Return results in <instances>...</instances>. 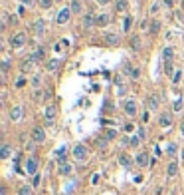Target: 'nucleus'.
Wrapping results in <instances>:
<instances>
[{
    "instance_id": "0eeeda50",
    "label": "nucleus",
    "mask_w": 184,
    "mask_h": 195,
    "mask_svg": "<svg viewBox=\"0 0 184 195\" xmlns=\"http://www.w3.org/2000/svg\"><path fill=\"white\" fill-rule=\"evenodd\" d=\"M69 16H71V8H62V10L57 12L55 22H57V24H65L67 20H69Z\"/></svg>"
},
{
    "instance_id": "49530a36",
    "label": "nucleus",
    "mask_w": 184,
    "mask_h": 195,
    "mask_svg": "<svg viewBox=\"0 0 184 195\" xmlns=\"http://www.w3.org/2000/svg\"><path fill=\"white\" fill-rule=\"evenodd\" d=\"M115 82H117V84H119V86H121V84L125 82V78H123V76H117V80H115Z\"/></svg>"
},
{
    "instance_id": "603ef678",
    "label": "nucleus",
    "mask_w": 184,
    "mask_h": 195,
    "mask_svg": "<svg viewBox=\"0 0 184 195\" xmlns=\"http://www.w3.org/2000/svg\"><path fill=\"white\" fill-rule=\"evenodd\" d=\"M164 2H166V4H168V6H172V0H164Z\"/></svg>"
},
{
    "instance_id": "9d476101",
    "label": "nucleus",
    "mask_w": 184,
    "mask_h": 195,
    "mask_svg": "<svg viewBox=\"0 0 184 195\" xmlns=\"http://www.w3.org/2000/svg\"><path fill=\"white\" fill-rule=\"evenodd\" d=\"M158 126L160 127H170L172 126V114H160V117H158Z\"/></svg>"
},
{
    "instance_id": "a211bd4d",
    "label": "nucleus",
    "mask_w": 184,
    "mask_h": 195,
    "mask_svg": "<svg viewBox=\"0 0 184 195\" xmlns=\"http://www.w3.org/2000/svg\"><path fill=\"white\" fill-rule=\"evenodd\" d=\"M32 30L36 32V34H44V30H46V22H44V20H38V22L32 26Z\"/></svg>"
},
{
    "instance_id": "ea45409f",
    "label": "nucleus",
    "mask_w": 184,
    "mask_h": 195,
    "mask_svg": "<svg viewBox=\"0 0 184 195\" xmlns=\"http://www.w3.org/2000/svg\"><path fill=\"white\" fill-rule=\"evenodd\" d=\"M8 68H10L8 62H2V74H8Z\"/></svg>"
},
{
    "instance_id": "2eb2a0df",
    "label": "nucleus",
    "mask_w": 184,
    "mask_h": 195,
    "mask_svg": "<svg viewBox=\"0 0 184 195\" xmlns=\"http://www.w3.org/2000/svg\"><path fill=\"white\" fill-rule=\"evenodd\" d=\"M176 173H178V163H176V161H170L168 167H166V175H168V177H176Z\"/></svg>"
},
{
    "instance_id": "412c9836",
    "label": "nucleus",
    "mask_w": 184,
    "mask_h": 195,
    "mask_svg": "<svg viewBox=\"0 0 184 195\" xmlns=\"http://www.w3.org/2000/svg\"><path fill=\"white\" fill-rule=\"evenodd\" d=\"M160 28H163V26H160V20H152V22H151V30H149V32L156 36L158 32H160Z\"/></svg>"
},
{
    "instance_id": "f8f14e48",
    "label": "nucleus",
    "mask_w": 184,
    "mask_h": 195,
    "mask_svg": "<svg viewBox=\"0 0 184 195\" xmlns=\"http://www.w3.org/2000/svg\"><path fill=\"white\" fill-rule=\"evenodd\" d=\"M147 103H149V110H158V106H160V98H158L156 94H151V96H149V100H147Z\"/></svg>"
},
{
    "instance_id": "5701e85b",
    "label": "nucleus",
    "mask_w": 184,
    "mask_h": 195,
    "mask_svg": "<svg viewBox=\"0 0 184 195\" xmlns=\"http://www.w3.org/2000/svg\"><path fill=\"white\" fill-rule=\"evenodd\" d=\"M125 74H129L133 80H139V78H141V70H139V68H127Z\"/></svg>"
},
{
    "instance_id": "9b49d317",
    "label": "nucleus",
    "mask_w": 184,
    "mask_h": 195,
    "mask_svg": "<svg viewBox=\"0 0 184 195\" xmlns=\"http://www.w3.org/2000/svg\"><path fill=\"white\" fill-rule=\"evenodd\" d=\"M125 114L131 115V117L137 115V102H135V100H127V102H125Z\"/></svg>"
},
{
    "instance_id": "2f4dec72",
    "label": "nucleus",
    "mask_w": 184,
    "mask_h": 195,
    "mask_svg": "<svg viewBox=\"0 0 184 195\" xmlns=\"http://www.w3.org/2000/svg\"><path fill=\"white\" fill-rule=\"evenodd\" d=\"M65 153H67V147H59L57 149V157H59V161H62V163H64V159H65Z\"/></svg>"
},
{
    "instance_id": "c756f323",
    "label": "nucleus",
    "mask_w": 184,
    "mask_h": 195,
    "mask_svg": "<svg viewBox=\"0 0 184 195\" xmlns=\"http://www.w3.org/2000/svg\"><path fill=\"white\" fill-rule=\"evenodd\" d=\"M40 86H42V76H34L32 78V88L40 90Z\"/></svg>"
},
{
    "instance_id": "473e14b6",
    "label": "nucleus",
    "mask_w": 184,
    "mask_h": 195,
    "mask_svg": "<svg viewBox=\"0 0 184 195\" xmlns=\"http://www.w3.org/2000/svg\"><path fill=\"white\" fill-rule=\"evenodd\" d=\"M172 110H174V112H180V110H182V100H180V98L172 103Z\"/></svg>"
},
{
    "instance_id": "4468645a",
    "label": "nucleus",
    "mask_w": 184,
    "mask_h": 195,
    "mask_svg": "<svg viewBox=\"0 0 184 195\" xmlns=\"http://www.w3.org/2000/svg\"><path fill=\"white\" fill-rule=\"evenodd\" d=\"M109 22H111V16H109V14H99V16H97V22H95V26H99V28H105Z\"/></svg>"
},
{
    "instance_id": "6ab92c4d",
    "label": "nucleus",
    "mask_w": 184,
    "mask_h": 195,
    "mask_svg": "<svg viewBox=\"0 0 184 195\" xmlns=\"http://www.w3.org/2000/svg\"><path fill=\"white\" fill-rule=\"evenodd\" d=\"M105 42L111 44V46H117L119 44V36L117 34H105Z\"/></svg>"
},
{
    "instance_id": "f257e3e1",
    "label": "nucleus",
    "mask_w": 184,
    "mask_h": 195,
    "mask_svg": "<svg viewBox=\"0 0 184 195\" xmlns=\"http://www.w3.org/2000/svg\"><path fill=\"white\" fill-rule=\"evenodd\" d=\"M28 42V36H26V32H14V34L10 36V46L14 48V50H20L24 44Z\"/></svg>"
},
{
    "instance_id": "8fccbe9b",
    "label": "nucleus",
    "mask_w": 184,
    "mask_h": 195,
    "mask_svg": "<svg viewBox=\"0 0 184 195\" xmlns=\"http://www.w3.org/2000/svg\"><path fill=\"white\" fill-rule=\"evenodd\" d=\"M180 133H182V138H184V120H182V124H180Z\"/></svg>"
},
{
    "instance_id": "de8ad7c7",
    "label": "nucleus",
    "mask_w": 184,
    "mask_h": 195,
    "mask_svg": "<svg viewBox=\"0 0 184 195\" xmlns=\"http://www.w3.org/2000/svg\"><path fill=\"white\" fill-rule=\"evenodd\" d=\"M10 24H18V18H16V16H10Z\"/></svg>"
},
{
    "instance_id": "ddd939ff",
    "label": "nucleus",
    "mask_w": 184,
    "mask_h": 195,
    "mask_svg": "<svg viewBox=\"0 0 184 195\" xmlns=\"http://www.w3.org/2000/svg\"><path fill=\"white\" fill-rule=\"evenodd\" d=\"M95 22H97V16H95V14H85V16H83V20H81V24H83L85 28L95 26Z\"/></svg>"
},
{
    "instance_id": "f704fd0d",
    "label": "nucleus",
    "mask_w": 184,
    "mask_h": 195,
    "mask_svg": "<svg viewBox=\"0 0 184 195\" xmlns=\"http://www.w3.org/2000/svg\"><path fill=\"white\" fill-rule=\"evenodd\" d=\"M52 4H54V0H40V6L42 8H50Z\"/></svg>"
},
{
    "instance_id": "bb28decb",
    "label": "nucleus",
    "mask_w": 184,
    "mask_h": 195,
    "mask_svg": "<svg viewBox=\"0 0 184 195\" xmlns=\"http://www.w3.org/2000/svg\"><path fill=\"white\" fill-rule=\"evenodd\" d=\"M131 26H133V18H131V16H127V18L123 20V32H129Z\"/></svg>"
},
{
    "instance_id": "f3484780",
    "label": "nucleus",
    "mask_w": 184,
    "mask_h": 195,
    "mask_svg": "<svg viewBox=\"0 0 184 195\" xmlns=\"http://www.w3.org/2000/svg\"><path fill=\"white\" fill-rule=\"evenodd\" d=\"M172 56H174V48L172 46H168V48H164V50H163L164 62H172Z\"/></svg>"
},
{
    "instance_id": "1a4fd4ad",
    "label": "nucleus",
    "mask_w": 184,
    "mask_h": 195,
    "mask_svg": "<svg viewBox=\"0 0 184 195\" xmlns=\"http://www.w3.org/2000/svg\"><path fill=\"white\" fill-rule=\"evenodd\" d=\"M135 161H137V165H139V167H147V165L151 163V161H149V153H147V151H141V153H137Z\"/></svg>"
},
{
    "instance_id": "4be33fe9",
    "label": "nucleus",
    "mask_w": 184,
    "mask_h": 195,
    "mask_svg": "<svg viewBox=\"0 0 184 195\" xmlns=\"http://www.w3.org/2000/svg\"><path fill=\"white\" fill-rule=\"evenodd\" d=\"M46 68H48V72H55V70L59 68V60H48V64H46Z\"/></svg>"
},
{
    "instance_id": "20e7f679",
    "label": "nucleus",
    "mask_w": 184,
    "mask_h": 195,
    "mask_svg": "<svg viewBox=\"0 0 184 195\" xmlns=\"http://www.w3.org/2000/svg\"><path fill=\"white\" fill-rule=\"evenodd\" d=\"M55 114H57V108H55L54 103H48V106H46V112H44V115H46V124H48V126L54 124Z\"/></svg>"
},
{
    "instance_id": "79ce46f5",
    "label": "nucleus",
    "mask_w": 184,
    "mask_h": 195,
    "mask_svg": "<svg viewBox=\"0 0 184 195\" xmlns=\"http://www.w3.org/2000/svg\"><path fill=\"white\" fill-rule=\"evenodd\" d=\"M40 185V175H34V183H32V187H38Z\"/></svg>"
},
{
    "instance_id": "72a5a7b5",
    "label": "nucleus",
    "mask_w": 184,
    "mask_h": 195,
    "mask_svg": "<svg viewBox=\"0 0 184 195\" xmlns=\"http://www.w3.org/2000/svg\"><path fill=\"white\" fill-rule=\"evenodd\" d=\"M115 136H117V131H115V129H107V131H105V139H113Z\"/></svg>"
},
{
    "instance_id": "c9c22d12",
    "label": "nucleus",
    "mask_w": 184,
    "mask_h": 195,
    "mask_svg": "<svg viewBox=\"0 0 184 195\" xmlns=\"http://www.w3.org/2000/svg\"><path fill=\"white\" fill-rule=\"evenodd\" d=\"M42 98H44L42 90H36V92H34V100H36V102H42Z\"/></svg>"
},
{
    "instance_id": "f03ea898",
    "label": "nucleus",
    "mask_w": 184,
    "mask_h": 195,
    "mask_svg": "<svg viewBox=\"0 0 184 195\" xmlns=\"http://www.w3.org/2000/svg\"><path fill=\"white\" fill-rule=\"evenodd\" d=\"M71 153H73V157H75L77 161H87V157H89V151H87V147L83 145V143H77V145H73V149H71Z\"/></svg>"
},
{
    "instance_id": "c03bdc74",
    "label": "nucleus",
    "mask_w": 184,
    "mask_h": 195,
    "mask_svg": "<svg viewBox=\"0 0 184 195\" xmlns=\"http://www.w3.org/2000/svg\"><path fill=\"white\" fill-rule=\"evenodd\" d=\"M24 84H26V80H24V78H20V80L16 82V88H20V86H24Z\"/></svg>"
},
{
    "instance_id": "aec40b11",
    "label": "nucleus",
    "mask_w": 184,
    "mask_h": 195,
    "mask_svg": "<svg viewBox=\"0 0 184 195\" xmlns=\"http://www.w3.org/2000/svg\"><path fill=\"white\" fill-rule=\"evenodd\" d=\"M127 8H129L127 0H117V4H115V10L117 12H127Z\"/></svg>"
},
{
    "instance_id": "423d86ee",
    "label": "nucleus",
    "mask_w": 184,
    "mask_h": 195,
    "mask_svg": "<svg viewBox=\"0 0 184 195\" xmlns=\"http://www.w3.org/2000/svg\"><path fill=\"white\" fill-rule=\"evenodd\" d=\"M38 60H40V58L36 56V52H34V54H30V56H28L26 60H24V64H22V72L26 74V72H28V70L32 68V66L36 64V62H38Z\"/></svg>"
},
{
    "instance_id": "cd10ccee",
    "label": "nucleus",
    "mask_w": 184,
    "mask_h": 195,
    "mask_svg": "<svg viewBox=\"0 0 184 195\" xmlns=\"http://www.w3.org/2000/svg\"><path fill=\"white\" fill-rule=\"evenodd\" d=\"M59 173H62V175H69V173H71V165H69V163H62V165H59Z\"/></svg>"
},
{
    "instance_id": "e433bc0d",
    "label": "nucleus",
    "mask_w": 184,
    "mask_h": 195,
    "mask_svg": "<svg viewBox=\"0 0 184 195\" xmlns=\"http://www.w3.org/2000/svg\"><path fill=\"white\" fill-rule=\"evenodd\" d=\"M158 10H160V4H158V2H154V4L151 6V12H152V14H156Z\"/></svg>"
},
{
    "instance_id": "b1692460",
    "label": "nucleus",
    "mask_w": 184,
    "mask_h": 195,
    "mask_svg": "<svg viewBox=\"0 0 184 195\" xmlns=\"http://www.w3.org/2000/svg\"><path fill=\"white\" fill-rule=\"evenodd\" d=\"M69 8H71V12H75V14H79V12L83 10V6H81V2H79V0H71Z\"/></svg>"
},
{
    "instance_id": "a18cd8bd",
    "label": "nucleus",
    "mask_w": 184,
    "mask_h": 195,
    "mask_svg": "<svg viewBox=\"0 0 184 195\" xmlns=\"http://www.w3.org/2000/svg\"><path fill=\"white\" fill-rule=\"evenodd\" d=\"M22 2H24L26 6H34V2H36V0H22Z\"/></svg>"
},
{
    "instance_id": "a19ab883",
    "label": "nucleus",
    "mask_w": 184,
    "mask_h": 195,
    "mask_svg": "<svg viewBox=\"0 0 184 195\" xmlns=\"http://www.w3.org/2000/svg\"><path fill=\"white\" fill-rule=\"evenodd\" d=\"M139 141H141V138H139V136H135V138L131 139V145H139Z\"/></svg>"
},
{
    "instance_id": "a878e982",
    "label": "nucleus",
    "mask_w": 184,
    "mask_h": 195,
    "mask_svg": "<svg viewBox=\"0 0 184 195\" xmlns=\"http://www.w3.org/2000/svg\"><path fill=\"white\" fill-rule=\"evenodd\" d=\"M18 195H32V185H22L18 189Z\"/></svg>"
},
{
    "instance_id": "37998d69",
    "label": "nucleus",
    "mask_w": 184,
    "mask_h": 195,
    "mask_svg": "<svg viewBox=\"0 0 184 195\" xmlns=\"http://www.w3.org/2000/svg\"><path fill=\"white\" fill-rule=\"evenodd\" d=\"M91 183H93V185H97V183H99V175H97V173L91 177Z\"/></svg>"
},
{
    "instance_id": "7ed1b4c3",
    "label": "nucleus",
    "mask_w": 184,
    "mask_h": 195,
    "mask_svg": "<svg viewBox=\"0 0 184 195\" xmlns=\"http://www.w3.org/2000/svg\"><path fill=\"white\" fill-rule=\"evenodd\" d=\"M30 138H32L34 143H44V141H46V129L40 127V126H36L32 131H30Z\"/></svg>"
},
{
    "instance_id": "09e8293b",
    "label": "nucleus",
    "mask_w": 184,
    "mask_h": 195,
    "mask_svg": "<svg viewBox=\"0 0 184 195\" xmlns=\"http://www.w3.org/2000/svg\"><path fill=\"white\" fill-rule=\"evenodd\" d=\"M125 131H133V124H127V126H125Z\"/></svg>"
},
{
    "instance_id": "6e6552de",
    "label": "nucleus",
    "mask_w": 184,
    "mask_h": 195,
    "mask_svg": "<svg viewBox=\"0 0 184 195\" xmlns=\"http://www.w3.org/2000/svg\"><path fill=\"white\" fill-rule=\"evenodd\" d=\"M22 115H24V110H22L20 103H16V106L10 110V120H12V122H20Z\"/></svg>"
},
{
    "instance_id": "3c124183",
    "label": "nucleus",
    "mask_w": 184,
    "mask_h": 195,
    "mask_svg": "<svg viewBox=\"0 0 184 195\" xmlns=\"http://www.w3.org/2000/svg\"><path fill=\"white\" fill-rule=\"evenodd\" d=\"M99 4H109V2H111V0H97Z\"/></svg>"
},
{
    "instance_id": "393cba45",
    "label": "nucleus",
    "mask_w": 184,
    "mask_h": 195,
    "mask_svg": "<svg viewBox=\"0 0 184 195\" xmlns=\"http://www.w3.org/2000/svg\"><path fill=\"white\" fill-rule=\"evenodd\" d=\"M10 153H12L10 145H2V149H0V157H2V159H8V157H10Z\"/></svg>"
},
{
    "instance_id": "4c0bfd02",
    "label": "nucleus",
    "mask_w": 184,
    "mask_h": 195,
    "mask_svg": "<svg viewBox=\"0 0 184 195\" xmlns=\"http://www.w3.org/2000/svg\"><path fill=\"white\" fill-rule=\"evenodd\" d=\"M107 141H109V139H97L99 147H101V149H105V147H107Z\"/></svg>"
},
{
    "instance_id": "39448f33",
    "label": "nucleus",
    "mask_w": 184,
    "mask_h": 195,
    "mask_svg": "<svg viewBox=\"0 0 184 195\" xmlns=\"http://www.w3.org/2000/svg\"><path fill=\"white\" fill-rule=\"evenodd\" d=\"M26 173L28 175H38V159L36 157H28L26 159Z\"/></svg>"
},
{
    "instance_id": "7c9ffc66",
    "label": "nucleus",
    "mask_w": 184,
    "mask_h": 195,
    "mask_svg": "<svg viewBox=\"0 0 184 195\" xmlns=\"http://www.w3.org/2000/svg\"><path fill=\"white\" fill-rule=\"evenodd\" d=\"M176 151H178V145H176V143H170V145H168V149H166V153H168L170 157H174V155H176Z\"/></svg>"
},
{
    "instance_id": "dca6fc26",
    "label": "nucleus",
    "mask_w": 184,
    "mask_h": 195,
    "mask_svg": "<svg viewBox=\"0 0 184 195\" xmlns=\"http://www.w3.org/2000/svg\"><path fill=\"white\" fill-rule=\"evenodd\" d=\"M119 163L123 165V167H131V165H133V159H131L129 153H121L119 155Z\"/></svg>"
},
{
    "instance_id": "58836bf2",
    "label": "nucleus",
    "mask_w": 184,
    "mask_h": 195,
    "mask_svg": "<svg viewBox=\"0 0 184 195\" xmlns=\"http://www.w3.org/2000/svg\"><path fill=\"white\" fill-rule=\"evenodd\" d=\"M180 78H182V72H176V74H174V78H172V82H174V84H178Z\"/></svg>"
},
{
    "instance_id": "c85d7f7f",
    "label": "nucleus",
    "mask_w": 184,
    "mask_h": 195,
    "mask_svg": "<svg viewBox=\"0 0 184 195\" xmlns=\"http://www.w3.org/2000/svg\"><path fill=\"white\" fill-rule=\"evenodd\" d=\"M131 46L135 48V50H141V38L139 36H133L131 38Z\"/></svg>"
}]
</instances>
